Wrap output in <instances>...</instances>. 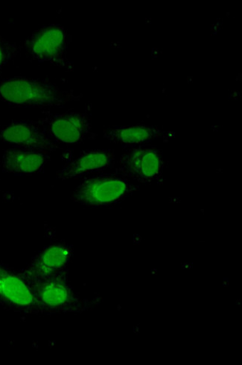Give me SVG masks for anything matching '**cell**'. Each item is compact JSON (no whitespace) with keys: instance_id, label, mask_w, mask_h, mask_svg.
Here are the masks:
<instances>
[{"instance_id":"1","label":"cell","mask_w":242,"mask_h":365,"mask_svg":"<svg viewBox=\"0 0 242 365\" xmlns=\"http://www.w3.org/2000/svg\"><path fill=\"white\" fill-rule=\"evenodd\" d=\"M79 98L73 91H63L41 79L15 76L0 81V99L14 107H62Z\"/></svg>"},{"instance_id":"2","label":"cell","mask_w":242,"mask_h":365,"mask_svg":"<svg viewBox=\"0 0 242 365\" xmlns=\"http://www.w3.org/2000/svg\"><path fill=\"white\" fill-rule=\"evenodd\" d=\"M140 186L116 173H100L85 178L75 188L72 200L91 208H110L140 190Z\"/></svg>"},{"instance_id":"3","label":"cell","mask_w":242,"mask_h":365,"mask_svg":"<svg viewBox=\"0 0 242 365\" xmlns=\"http://www.w3.org/2000/svg\"><path fill=\"white\" fill-rule=\"evenodd\" d=\"M165 160L163 150L152 145L126 148L115 173L142 184L164 182Z\"/></svg>"},{"instance_id":"4","label":"cell","mask_w":242,"mask_h":365,"mask_svg":"<svg viewBox=\"0 0 242 365\" xmlns=\"http://www.w3.org/2000/svg\"><path fill=\"white\" fill-rule=\"evenodd\" d=\"M70 36L65 28L53 24L34 31L24 43L28 54L40 63H48L60 68L70 69L68 49Z\"/></svg>"},{"instance_id":"5","label":"cell","mask_w":242,"mask_h":365,"mask_svg":"<svg viewBox=\"0 0 242 365\" xmlns=\"http://www.w3.org/2000/svg\"><path fill=\"white\" fill-rule=\"evenodd\" d=\"M38 120L46 133L58 144H82L93 139L90 116L87 113L68 112L53 115L45 113Z\"/></svg>"},{"instance_id":"6","label":"cell","mask_w":242,"mask_h":365,"mask_svg":"<svg viewBox=\"0 0 242 365\" xmlns=\"http://www.w3.org/2000/svg\"><path fill=\"white\" fill-rule=\"evenodd\" d=\"M0 141L14 148L55 152L59 145L38 120H13L0 129Z\"/></svg>"},{"instance_id":"7","label":"cell","mask_w":242,"mask_h":365,"mask_svg":"<svg viewBox=\"0 0 242 365\" xmlns=\"http://www.w3.org/2000/svg\"><path fill=\"white\" fill-rule=\"evenodd\" d=\"M39 309L47 311L77 309L83 303L74 294L65 279V272L33 283Z\"/></svg>"},{"instance_id":"8","label":"cell","mask_w":242,"mask_h":365,"mask_svg":"<svg viewBox=\"0 0 242 365\" xmlns=\"http://www.w3.org/2000/svg\"><path fill=\"white\" fill-rule=\"evenodd\" d=\"M115 152L112 150H85L56 173L60 181L75 180L102 173L115 164Z\"/></svg>"},{"instance_id":"9","label":"cell","mask_w":242,"mask_h":365,"mask_svg":"<svg viewBox=\"0 0 242 365\" xmlns=\"http://www.w3.org/2000/svg\"><path fill=\"white\" fill-rule=\"evenodd\" d=\"M73 256V248L65 243L45 247L31 261L26 275L35 283L65 272Z\"/></svg>"},{"instance_id":"10","label":"cell","mask_w":242,"mask_h":365,"mask_svg":"<svg viewBox=\"0 0 242 365\" xmlns=\"http://www.w3.org/2000/svg\"><path fill=\"white\" fill-rule=\"evenodd\" d=\"M51 160L48 153L11 148L4 151L0 166L13 175L28 176L41 172Z\"/></svg>"},{"instance_id":"11","label":"cell","mask_w":242,"mask_h":365,"mask_svg":"<svg viewBox=\"0 0 242 365\" xmlns=\"http://www.w3.org/2000/svg\"><path fill=\"white\" fill-rule=\"evenodd\" d=\"M163 135L159 127L143 123L110 127L104 131L105 138L125 149L148 145Z\"/></svg>"},{"instance_id":"12","label":"cell","mask_w":242,"mask_h":365,"mask_svg":"<svg viewBox=\"0 0 242 365\" xmlns=\"http://www.w3.org/2000/svg\"><path fill=\"white\" fill-rule=\"evenodd\" d=\"M0 299L19 308L38 307L33 290L18 275L0 264Z\"/></svg>"},{"instance_id":"13","label":"cell","mask_w":242,"mask_h":365,"mask_svg":"<svg viewBox=\"0 0 242 365\" xmlns=\"http://www.w3.org/2000/svg\"><path fill=\"white\" fill-rule=\"evenodd\" d=\"M19 49L17 45L11 43L0 36V71L10 60L19 54Z\"/></svg>"}]
</instances>
